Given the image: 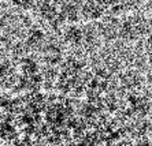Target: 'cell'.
<instances>
[{"label":"cell","instance_id":"cell-1","mask_svg":"<svg viewBox=\"0 0 152 146\" xmlns=\"http://www.w3.org/2000/svg\"><path fill=\"white\" fill-rule=\"evenodd\" d=\"M147 83L152 93V11H151V18H149V29H148V40H147Z\"/></svg>","mask_w":152,"mask_h":146}]
</instances>
